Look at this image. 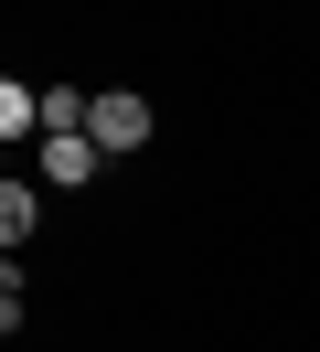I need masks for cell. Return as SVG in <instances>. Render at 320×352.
Returning a JSON list of instances; mask_svg holds the SVG:
<instances>
[{
	"label": "cell",
	"instance_id": "6da1fadb",
	"mask_svg": "<svg viewBox=\"0 0 320 352\" xmlns=\"http://www.w3.org/2000/svg\"><path fill=\"white\" fill-rule=\"evenodd\" d=\"M85 139H96L107 160H118V150H139V139H149V96L107 86V96H96V118H85Z\"/></svg>",
	"mask_w": 320,
	"mask_h": 352
},
{
	"label": "cell",
	"instance_id": "7a4b0ae2",
	"mask_svg": "<svg viewBox=\"0 0 320 352\" xmlns=\"http://www.w3.org/2000/svg\"><path fill=\"white\" fill-rule=\"evenodd\" d=\"M96 139H85V129H54V139H43V182H96Z\"/></svg>",
	"mask_w": 320,
	"mask_h": 352
},
{
	"label": "cell",
	"instance_id": "3957f363",
	"mask_svg": "<svg viewBox=\"0 0 320 352\" xmlns=\"http://www.w3.org/2000/svg\"><path fill=\"white\" fill-rule=\"evenodd\" d=\"M0 139H43V86H0Z\"/></svg>",
	"mask_w": 320,
	"mask_h": 352
},
{
	"label": "cell",
	"instance_id": "277c9868",
	"mask_svg": "<svg viewBox=\"0 0 320 352\" xmlns=\"http://www.w3.org/2000/svg\"><path fill=\"white\" fill-rule=\"evenodd\" d=\"M32 224H43V192H32V182H0V235H32Z\"/></svg>",
	"mask_w": 320,
	"mask_h": 352
}]
</instances>
